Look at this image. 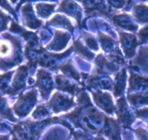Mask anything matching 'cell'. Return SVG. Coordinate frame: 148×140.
Returning <instances> with one entry per match:
<instances>
[]
</instances>
